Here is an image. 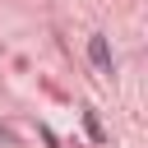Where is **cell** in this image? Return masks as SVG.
<instances>
[{
  "label": "cell",
  "instance_id": "obj_1",
  "mask_svg": "<svg viewBox=\"0 0 148 148\" xmlns=\"http://www.w3.org/2000/svg\"><path fill=\"white\" fill-rule=\"evenodd\" d=\"M88 60H92L102 74H111V46H106V37H102V32H92V37H88Z\"/></svg>",
  "mask_w": 148,
  "mask_h": 148
},
{
  "label": "cell",
  "instance_id": "obj_2",
  "mask_svg": "<svg viewBox=\"0 0 148 148\" xmlns=\"http://www.w3.org/2000/svg\"><path fill=\"white\" fill-rule=\"evenodd\" d=\"M83 130H88V139H97V143L106 139V130H102V120H97L92 111H83Z\"/></svg>",
  "mask_w": 148,
  "mask_h": 148
},
{
  "label": "cell",
  "instance_id": "obj_3",
  "mask_svg": "<svg viewBox=\"0 0 148 148\" xmlns=\"http://www.w3.org/2000/svg\"><path fill=\"white\" fill-rule=\"evenodd\" d=\"M5 139H9V134H5V130H0V143H5Z\"/></svg>",
  "mask_w": 148,
  "mask_h": 148
}]
</instances>
